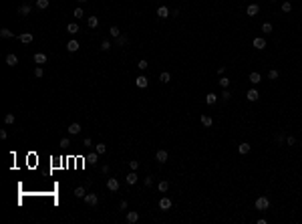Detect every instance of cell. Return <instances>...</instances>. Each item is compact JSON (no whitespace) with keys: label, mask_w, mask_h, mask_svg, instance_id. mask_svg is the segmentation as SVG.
Instances as JSON below:
<instances>
[{"label":"cell","mask_w":302,"mask_h":224,"mask_svg":"<svg viewBox=\"0 0 302 224\" xmlns=\"http://www.w3.org/2000/svg\"><path fill=\"white\" fill-rule=\"evenodd\" d=\"M250 150H252V146H250L248 141H244V143H240V146H238V151H240L242 156H246V154H248Z\"/></svg>","instance_id":"15"},{"label":"cell","mask_w":302,"mask_h":224,"mask_svg":"<svg viewBox=\"0 0 302 224\" xmlns=\"http://www.w3.org/2000/svg\"><path fill=\"white\" fill-rule=\"evenodd\" d=\"M77 2H89V0H77Z\"/></svg>","instance_id":"53"},{"label":"cell","mask_w":302,"mask_h":224,"mask_svg":"<svg viewBox=\"0 0 302 224\" xmlns=\"http://www.w3.org/2000/svg\"><path fill=\"white\" fill-rule=\"evenodd\" d=\"M264 47H266V40L262 39V36H256L254 39V49H258V51H262Z\"/></svg>","instance_id":"16"},{"label":"cell","mask_w":302,"mask_h":224,"mask_svg":"<svg viewBox=\"0 0 302 224\" xmlns=\"http://www.w3.org/2000/svg\"><path fill=\"white\" fill-rule=\"evenodd\" d=\"M224 71H226V67H224V65H222V67L218 69V75H220V77H222V75H224Z\"/></svg>","instance_id":"51"},{"label":"cell","mask_w":302,"mask_h":224,"mask_svg":"<svg viewBox=\"0 0 302 224\" xmlns=\"http://www.w3.org/2000/svg\"><path fill=\"white\" fill-rule=\"evenodd\" d=\"M18 40H20V43H24V44H30L34 40V36L30 32H24V34H20V36H18Z\"/></svg>","instance_id":"8"},{"label":"cell","mask_w":302,"mask_h":224,"mask_svg":"<svg viewBox=\"0 0 302 224\" xmlns=\"http://www.w3.org/2000/svg\"><path fill=\"white\" fill-rule=\"evenodd\" d=\"M67 131L71 133V135H77V133L81 131V123H71V125L67 127Z\"/></svg>","instance_id":"12"},{"label":"cell","mask_w":302,"mask_h":224,"mask_svg":"<svg viewBox=\"0 0 302 224\" xmlns=\"http://www.w3.org/2000/svg\"><path fill=\"white\" fill-rule=\"evenodd\" d=\"M109 34H111V36H115V39H117V36H119V34H121L119 26H111V28H109Z\"/></svg>","instance_id":"31"},{"label":"cell","mask_w":302,"mask_h":224,"mask_svg":"<svg viewBox=\"0 0 302 224\" xmlns=\"http://www.w3.org/2000/svg\"><path fill=\"white\" fill-rule=\"evenodd\" d=\"M286 143H288V146H294V143H296V139H294L292 135H288V137H286Z\"/></svg>","instance_id":"46"},{"label":"cell","mask_w":302,"mask_h":224,"mask_svg":"<svg viewBox=\"0 0 302 224\" xmlns=\"http://www.w3.org/2000/svg\"><path fill=\"white\" fill-rule=\"evenodd\" d=\"M153 184V176H147V178H145V186H151Z\"/></svg>","instance_id":"47"},{"label":"cell","mask_w":302,"mask_h":224,"mask_svg":"<svg viewBox=\"0 0 302 224\" xmlns=\"http://www.w3.org/2000/svg\"><path fill=\"white\" fill-rule=\"evenodd\" d=\"M36 8H40V10L48 8V0H36Z\"/></svg>","instance_id":"30"},{"label":"cell","mask_w":302,"mask_h":224,"mask_svg":"<svg viewBox=\"0 0 302 224\" xmlns=\"http://www.w3.org/2000/svg\"><path fill=\"white\" fill-rule=\"evenodd\" d=\"M256 210H268L270 208V200L266 198V196H260L258 200H256Z\"/></svg>","instance_id":"1"},{"label":"cell","mask_w":302,"mask_h":224,"mask_svg":"<svg viewBox=\"0 0 302 224\" xmlns=\"http://www.w3.org/2000/svg\"><path fill=\"white\" fill-rule=\"evenodd\" d=\"M129 168H131V170H137V168H139V161L131 160V161H129Z\"/></svg>","instance_id":"45"},{"label":"cell","mask_w":302,"mask_h":224,"mask_svg":"<svg viewBox=\"0 0 302 224\" xmlns=\"http://www.w3.org/2000/svg\"><path fill=\"white\" fill-rule=\"evenodd\" d=\"M137 220H139V214H137V212H127V222L129 224H135Z\"/></svg>","instance_id":"21"},{"label":"cell","mask_w":302,"mask_h":224,"mask_svg":"<svg viewBox=\"0 0 302 224\" xmlns=\"http://www.w3.org/2000/svg\"><path fill=\"white\" fill-rule=\"evenodd\" d=\"M85 202L89 206H97V204H99V198H97V194H87L85 196Z\"/></svg>","instance_id":"7"},{"label":"cell","mask_w":302,"mask_h":224,"mask_svg":"<svg viewBox=\"0 0 302 224\" xmlns=\"http://www.w3.org/2000/svg\"><path fill=\"white\" fill-rule=\"evenodd\" d=\"M157 190L161 192V194H165V192L169 190V182H167V180H161V182L157 184Z\"/></svg>","instance_id":"18"},{"label":"cell","mask_w":302,"mask_h":224,"mask_svg":"<svg viewBox=\"0 0 302 224\" xmlns=\"http://www.w3.org/2000/svg\"><path fill=\"white\" fill-rule=\"evenodd\" d=\"M6 65H8V67H16V65H18V57H16L14 53L6 55Z\"/></svg>","instance_id":"4"},{"label":"cell","mask_w":302,"mask_h":224,"mask_svg":"<svg viewBox=\"0 0 302 224\" xmlns=\"http://www.w3.org/2000/svg\"><path fill=\"white\" fill-rule=\"evenodd\" d=\"M222 99H224V101H230V99H232V93L228 91V89H224V93H222Z\"/></svg>","instance_id":"40"},{"label":"cell","mask_w":302,"mask_h":224,"mask_svg":"<svg viewBox=\"0 0 302 224\" xmlns=\"http://www.w3.org/2000/svg\"><path fill=\"white\" fill-rule=\"evenodd\" d=\"M159 208H161V210H169V208H171V200L163 196V198L159 200Z\"/></svg>","instance_id":"13"},{"label":"cell","mask_w":302,"mask_h":224,"mask_svg":"<svg viewBox=\"0 0 302 224\" xmlns=\"http://www.w3.org/2000/svg\"><path fill=\"white\" fill-rule=\"evenodd\" d=\"M201 125L203 127H211L214 125V119H211L210 115H201Z\"/></svg>","instance_id":"20"},{"label":"cell","mask_w":302,"mask_h":224,"mask_svg":"<svg viewBox=\"0 0 302 224\" xmlns=\"http://www.w3.org/2000/svg\"><path fill=\"white\" fill-rule=\"evenodd\" d=\"M220 85H222V87H224V89H228V85H230V79L222 77V79H220Z\"/></svg>","instance_id":"42"},{"label":"cell","mask_w":302,"mask_h":224,"mask_svg":"<svg viewBox=\"0 0 302 224\" xmlns=\"http://www.w3.org/2000/svg\"><path fill=\"white\" fill-rule=\"evenodd\" d=\"M119 208H121V210H127V200H123V202H121Z\"/></svg>","instance_id":"49"},{"label":"cell","mask_w":302,"mask_h":224,"mask_svg":"<svg viewBox=\"0 0 302 224\" xmlns=\"http://www.w3.org/2000/svg\"><path fill=\"white\" fill-rule=\"evenodd\" d=\"M135 85H137L139 89H145V87L149 85V79H147V77H143V75H139V77L135 79Z\"/></svg>","instance_id":"3"},{"label":"cell","mask_w":302,"mask_h":224,"mask_svg":"<svg viewBox=\"0 0 302 224\" xmlns=\"http://www.w3.org/2000/svg\"><path fill=\"white\" fill-rule=\"evenodd\" d=\"M137 67H139V69H141V71H145V69H147V67H149V63H147V61H145V59H141L139 63H137Z\"/></svg>","instance_id":"39"},{"label":"cell","mask_w":302,"mask_h":224,"mask_svg":"<svg viewBox=\"0 0 302 224\" xmlns=\"http://www.w3.org/2000/svg\"><path fill=\"white\" fill-rule=\"evenodd\" d=\"M169 79H171V75H169V73H161V75H159V81H161V83H169Z\"/></svg>","instance_id":"34"},{"label":"cell","mask_w":302,"mask_h":224,"mask_svg":"<svg viewBox=\"0 0 302 224\" xmlns=\"http://www.w3.org/2000/svg\"><path fill=\"white\" fill-rule=\"evenodd\" d=\"M43 75H44V69L43 67H40V65H39V67H36V69H34V77H43Z\"/></svg>","instance_id":"36"},{"label":"cell","mask_w":302,"mask_h":224,"mask_svg":"<svg viewBox=\"0 0 302 224\" xmlns=\"http://www.w3.org/2000/svg\"><path fill=\"white\" fill-rule=\"evenodd\" d=\"M258 97H260V93L256 91V89H250V91L246 93V99H248V101H258Z\"/></svg>","instance_id":"11"},{"label":"cell","mask_w":302,"mask_h":224,"mask_svg":"<svg viewBox=\"0 0 302 224\" xmlns=\"http://www.w3.org/2000/svg\"><path fill=\"white\" fill-rule=\"evenodd\" d=\"M0 36H2V39H10L12 32H10V28H2V30H0Z\"/></svg>","instance_id":"32"},{"label":"cell","mask_w":302,"mask_h":224,"mask_svg":"<svg viewBox=\"0 0 302 224\" xmlns=\"http://www.w3.org/2000/svg\"><path fill=\"white\" fill-rule=\"evenodd\" d=\"M268 79L276 81V79H278V71H276V69H270V71H268Z\"/></svg>","instance_id":"33"},{"label":"cell","mask_w":302,"mask_h":224,"mask_svg":"<svg viewBox=\"0 0 302 224\" xmlns=\"http://www.w3.org/2000/svg\"><path fill=\"white\" fill-rule=\"evenodd\" d=\"M71 146V139H69V137H62L61 139V147H69Z\"/></svg>","instance_id":"43"},{"label":"cell","mask_w":302,"mask_h":224,"mask_svg":"<svg viewBox=\"0 0 302 224\" xmlns=\"http://www.w3.org/2000/svg\"><path fill=\"white\" fill-rule=\"evenodd\" d=\"M290 10H292V4H290V2H282V12H290Z\"/></svg>","instance_id":"38"},{"label":"cell","mask_w":302,"mask_h":224,"mask_svg":"<svg viewBox=\"0 0 302 224\" xmlns=\"http://www.w3.org/2000/svg\"><path fill=\"white\" fill-rule=\"evenodd\" d=\"M216 101H218V95H216V93H207V95H206V103H207V105H214Z\"/></svg>","instance_id":"25"},{"label":"cell","mask_w":302,"mask_h":224,"mask_svg":"<svg viewBox=\"0 0 302 224\" xmlns=\"http://www.w3.org/2000/svg\"><path fill=\"white\" fill-rule=\"evenodd\" d=\"M111 49H113V44H111L107 39L103 40V43H101V51H105V53H107V51H111Z\"/></svg>","instance_id":"28"},{"label":"cell","mask_w":302,"mask_h":224,"mask_svg":"<svg viewBox=\"0 0 302 224\" xmlns=\"http://www.w3.org/2000/svg\"><path fill=\"white\" fill-rule=\"evenodd\" d=\"M167 158H169V154L165 150H157L155 151V160L159 161V164H165V161H167Z\"/></svg>","instance_id":"2"},{"label":"cell","mask_w":302,"mask_h":224,"mask_svg":"<svg viewBox=\"0 0 302 224\" xmlns=\"http://www.w3.org/2000/svg\"><path fill=\"white\" fill-rule=\"evenodd\" d=\"M137 178H139V176L135 174V170H133L131 174H127V178H125V180H127V184H131V186H133V184H137Z\"/></svg>","instance_id":"19"},{"label":"cell","mask_w":302,"mask_h":224,"mask_svg":"<svg viewBox=\"0 0 302 224\" xmlns=\"http://www.w3.org/2000/svg\"><path fill=\"white\" fill-rule=\"evenodd\" d=\"M276 141H278V143H282V141H284V133H280V135L276 137Z\"/></svg>","instance_id":"52"},{"label":"cell","mask_w":302,"mask_h":224,"mask_svg":"<svg viewBox=\"0 0 302 224\" xmlns=\"http://www.w3.org/2000/svg\"><path fill=\"white\" fill-rule=\"evenodd\" d=\"M262 32H272V25H270V22H264L262 25Z\"/></svg>","instance_id":"41"},{"label":"cell","mask_w":302,"mask_h":224,"mask_svg":"<svg viewBox=\"0 0 302 224\" xmlns=\"http://www.w3.org/2000/svg\"><path fill=\"white\" fill-rule=\"evenodd\" d=\"M75 196H77V198H85V196H87V188H85V186H77Z\"/></svg>","instance_id":"22"},{"label":"cell","mask_w":302,"mask_h":224,"mask_svg":"<svg viewBox=\"0 0 302 224\" xmlns=\"http://www.w3.org/2000/svg\"><path fill=\"white\" fill-rule=\"evenodd\" d=\"M157 16H159V18H167V16H169V10L165 8V6H159V8H157Z\"/></svg>","instance_id":"24"},{"label":"cell","mask_w":302,"mask_h":224,"mask_svg":"<svg viewBox=\"0 0 302 224\" xmlns=\"http://www.w3.org/2000/svg\"><path fill=\"white\" fill-rule=\"evenodd\" d=\"M34 63H36V65H44V63H47V55H44V53H36V55H34Z\"/></svg>","instance_id":"17"},{"label":"cell","mask_w":302,"mask_h":224,"mask_svg":"<svg viewBox=\"0 0 302 224\" xmlns=\"http://www.w3.org/2000/svg\"><path fill=\"white\" fill-rule=\"evenodd\" d=\"M107 188H109L111 192H117V190H119V180H115V178H109V180H107Z\"/></svg>","instance_id":"6"},{"label":"cell","mask_w":302,"mask_h":224,"mask_svg":"<svg viewBox=\"0 0 302 224\" xmlns=\"http://www.w3.org/2000/svg\"><path fill=\"white\" fill-rule=\"evenodd\" d=\"M83 146H85V147H87V150H89V147H91V139H89V137H87V139H85V141H83Z\"/></svg>","instance_id":"48"},{"label":"cell","mask_w":302,"mask_h":224,"mask_svg":"<svg viewBox=\"0 0 302 224\" xmlns=\"http://www.w3.org/2000/svg\"><path fill=\"white\" fill-rule=\"evenodd\" d=\"M14 119H16V117L12 115V113H8V115L4 117V123H6V125H10V123H14Z\"/></svg>","instance_id":"37"},{"label":"cell","mask_w":302,"mask_h":224,"mask_svg":"<svg viewBox=\"0 0 302 224\" xmlns=\"http://www.w3.org/2000/svg\"><path fill=\"white\" fill-rule=\"evenodd\" d=\"M67 30H69L71 34H77V32H79V25H77V22H71V25L67 26Z\"/></svg>","instance_id":"27"},{"label":"cell","mask_w":302,"mask_h":224,"mask_svg":"<svg viewBox=\"0 0 302 224\" xmlns=\"http://www.w3.org/2000/svg\"><path fill=\"white\" fill-rule=\"evenodd\" d=\"M6 135H8V133H6V129H0V137H2V139H6Z\"/></svg>","instance_id":"50"},{"label":"cell","mask_w":302,"mask_h":224,"mask_svg":"<svg viewBox=\"0 0 302 224\" xmlns=\"http://www.w3.org/2000/svg\"><path fill=\"white\" fill-rule=\"evenodd\" d=\"M95 151L101 156V154H105V151H107V146H105V143H97V146H95Z\"/></svg>","instance_id":"29"},{"label":"cell","mask_w":302,"mask_h":224,"mask_svg":"<svg viewBox=\"0 0 302 224\" xmlns=\"http://www.w3.org/2000/svg\"><path fill=\"white\" fill-rule=\"evenodd\" d=\"M270 2H272V0H270Z\"/></svg>","instance_id":"55"},{"label":"cell","mask_w":302,"mask_h":224,"mask_svg":"<svg viewBox=\"0 0 302 224\" xmlns=\"http://www.w3.org/2000/svg\"><path fill=\"white\" fill-rule=\"evenodd\" d=\"M73 16H77V20H79V18H83V16H85V10H83V8H75Z\"/></svg>","instance_id":"35"},{"label":"cell","mask_w":302,"mask_h":224,"mask_svg":"<svg viewBox=\"0 0 302 224\" xmlns=\"http://www.w3.org/2000/svg\"><path fill=\"white\" fill-rule=\"evenodd\" d=\"M79 49H81L79 40H69V43H67V51H69V53H77Z\"/></svg>","instance_id":"5"},{"label":"cell","mask_w":302,"mask_h":224,"mask_svg":"<svg viewBox=\"0 0 302 224\" xmlns=\"http://www.w3.org/2000/svg\"><path fill=\"white\" fill-rule=\"evenodd\" d=\"M87 25H89V28H97V26H99V18H97V16H89Z\"/></svg>","instance_id":"23"},{"label":"cell","mask_w":302,"mask_h":224,"mask_svg":"<svg viewBox=\"0 0 302 224\" xmlns=\"http://www.w3.org/2000/svg\"><path fill=\"white\" fill-rule=\"evenodd\" d=\"M30 10H32V8H30V4L26 2V4L18 6V14H22V16H28V14H30Z\"/></svg>","instance_id":"14"},{"label":"cell","mask_w":302,"mask_h":224,"mask_svg":"<svg viewBox=\"0 0 302 224\" xmlns=\"http://www.w3.org/2000/svg\"><path fill=\"white\" fill-rule=\"evenodd\" d=\"M87 160H89V161H93V164H95V161L99 160V154H97V151H95V154H91V156L87 158Z\"/></svg>","instance_id":"44"},{"label":"cell","mask_w":302,"mask_h":224,"mask_svg":"<svg viewBox=\"0 0 302 224\" xmlns=\"http://www.w3.org/2000/svg\"><path fill=\"white\" fill-rule=\"evenodd\" d=\"M260 79H262V77H260V73H256V71H254V73H250V81H252L254 85L260 83Z\"/></svg>","instance_id":"26"},{"label":"cell","mask_w":302,"mask_h":224,"mask_svg":"<svg viewBox=\"0 0 302 224\" xmlns=\"http://www.w3.org/2000/svg\"><path fill=\"white\" fill-rule=\"evenodd\" d=\"M26 2H28V4H30V2H32V0H26Z\"/></svg>","instance_id":"54"},{"label":"cell","mask_w":302,"mask_h":224,"mask_svg":"<svg viewBox=\"0 0 302 224\" xmlns=\"http://www.w3.org/2000/svg\"><path fill=\"white\" fill-rule=\"evenodd\" d=\"M258 12H260V6L258 4H250L248 8H246V14H248V16H256Z\"/></svg>","instance_id":"9"},{"label":"cell","mask_w":302,"mask_h":224,"mask_svg":"<svg viewBox=\"0 0 302 224\" xmlns=\"http://www.w3.org/2000/svg\"><path fill=\"white\" fill-rule=\"evenodd\" d=\"M127 43H129V39H127V34H123V32H121L119 36L115 39V44H117V47H125Z\"/></svg>","instance_id":"10"}]
</instances>
